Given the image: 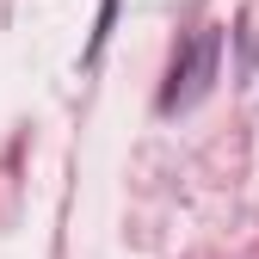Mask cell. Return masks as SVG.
<instances>
[{"instance_id":"6da1fadb","label":"cell","mask_w":259,"mask_h":259,"mask_svg":"<svg viewBox=\"0 0 259 259\" xmlns=\"http://www.w3.org/2000/svg\"><path fill=\"white\" fill-rule=\"evenodd\" d=\"M210 62H216V37L204 31V37L191 44V56L179 62V68H173V87H167V111H173V105H185V99H198V93H204V74H210Z\"/></svg>"}]
</instances>
